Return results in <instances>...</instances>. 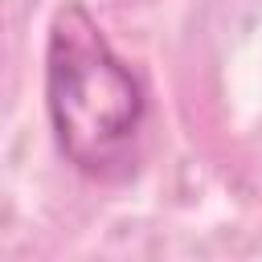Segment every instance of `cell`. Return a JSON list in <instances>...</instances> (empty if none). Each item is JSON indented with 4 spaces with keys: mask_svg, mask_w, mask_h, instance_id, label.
Wrapping results in <instances>:
<instances>
[{
    "mask_svg": "<svg viewBox=\"0 0 262 262\" xmlns=\"http://www.w3.org/2000/svg\"><path fill=\"white\" fill-rule=\"evenodd\" d=\"M45 115L57 156L106 180L131 164L147 123V90L115 53L82 0H61L45 29Z\"/></svg>",
    "mask_w": 262,
    "mask_h": 262,
    "instance_id": "obj_1",
    "label": "cell"
}]
</instances>
